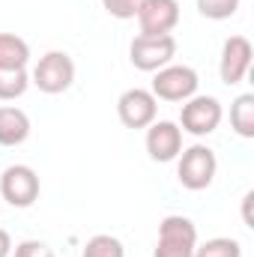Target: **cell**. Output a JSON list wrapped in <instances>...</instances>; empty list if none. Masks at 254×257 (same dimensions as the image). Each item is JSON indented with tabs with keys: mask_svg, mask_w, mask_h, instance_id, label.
<instances>
[{
	"mask_svg": "<svg viewBox=\"0 0 254 257\" xmlns=\"http://www.w3.org/2000/svg\"><path fill=\"white\" fill-rule=\"evenodd\" d=\"M218 174V156L206 144H191L177 156V180L189 192H203Z\"/></svg>",
	"mask_w": 254,
	"mask_h": 257,
	"instance_id": "cell-1",
	"label": "cell"
},
{
	"mask_svg": "<svg viewBox=\"0 0 254 257\" xmlns=\"http://www.w3.org/2000/svg\"><path fill=\"white\" fill-rule=\"evenodd\" d=\"M30 84L45 96H60L75 84V60L66 51H48L30 69Z\"/></svg>",
	"mask_w": 254,
	"mask_h": 257,
	"instance_id": "cell-2",
	"label": "cell"
},
{
	"mask_svg": "<svg viewBox=\"0 0 254 257\" xmlns=\"http://www.w3.org/2000/svg\"><path fill=\"white\" fill-rule=\"evenodd\" d=\"M197 227L186 215H165L159 224V239L153 257H194Z\"/></svg>",
	"mask_w": 254,
	"mask_h": 257,
	"instance_id": "cell-3",
	"label": "cell"
},
{
	"mask_svg": "<svg viewBox=\"0 0 254 257\" xmlns=\"http://www.w3.org/2000/svg\"><path fill=\"white\" fill-rule=\"evenodd\" d=\"M200 75L186 63H168L165 69L153 72V87L150 93L162 102H186L197 93Z\"/></svg>",
	"mask_w": 254,
	"mask_h": 257,
	"instance_id": "cell-4",
	"label": "cell"
},
{
	"mask_svg": "<svg viewBox=\"0 0 254 257\" xmlns=\"http://www.w3.org/2000/svg\"><path fill=\"white\" fill-rule=\"evenodd\" d=\"M224 120V108L215 96H200L194 93L191 99L183 102V111H180V128L191 135V138H206L212 135L215 128L221 126Z\"/></svg>",
	"mask_w": 254,
	"mask_h": 257,
	"instance_id": "cell-5",
	"label": "cell"
},
{
	"mask_svg": "<svg viewBox=\"0 0 254 257\" xmlns=\"http://www.w3.org/2000/svg\"><path fill=\"white\" fill-rule=\"evenodd\" d=\"M177 48L180 45H177L174 33H168V36H141L138 33L129 45V60L138 72H159L168 63H174Z\"/></svg>",
	"mask_w": 254,
	"mask_h": 257,
	"instance_id": "cell-6",
	"label": "cell"
},
{
	"mask_svg": "<svg viewBox=\"0 0 254 257\" xmlns=\"http://www.w3.org/2000/svg\"><path fill=\"white\" fill-rule=\"evenodd\" d=\"M39 174L30 165H9L0 174V200H6L15 209H27L39 200Z\"/></svg>",
	"mask_w": 254,
	"mask_h": 257,
	"instance_id": "cell-7",
	"label": "cell"
},
{
	"mask_svg": "<svg viewBox=\"0 0 254 257\" xmlns=\"http://www.w3.org/2000/svg\"><path fill=\"white\" fill-rule=\"evenodd\" d=\"M117 117L126 128H147L159 117V99L144 87H129L117 99Z\"/></svg>",
	"mask_w": 254,
	"mask_h": 257,
	"instance_id": "cell-8",
	"label": "cell"
},
{
	"mask_svg": "<svg viewBox=\"0 0 254 257\" xmlns=\"http://www.w3.org/2000/svg\"><path fill=\"white\" fill-rule=\"evenodd\" d=\"M147 156L159 165L177 162V156L183 153V128L174 120H156L147 126V138H144Z\"/></svg>",
	"mask_w": 254,
	"mask_h": 257,
	"instance_id": "cell-9",
	"label": "cell"
},
{
	"mask_svg": "<svg viewBox=\"0 0 254 257\" xmlns=\"http://www.w3.org/2000/svg\"><path fill=\"white\" fill-rule=\"evenodd\" d=\"M251 57H254V48L245 36H227L224 45H221V57H218L221 84H227V87L242 84L245 75L251 72Z\"/></svg>",
	"mask_w": 254,
	"mask_h": 257,
	"instance_id": "cell-10",
	"label": "cell"
},
{
	"mask_svg": "<svg viewBox=\"0 0 254 257\" xmlns=\"http://www.w3.org/2000/svg\"><path fill=\"white\" fill-rule=\"evenodd\" d=\"M135 18L141 36H168L180 24V0H144Z\"/></svg>",
	"mask_w": 254,
	"mask_h": 257,
	"instance_id": "cell-11",
	"label": "cell"
},
{
	"mask_svg": "<svg viewBox=\"0 0 254 257\" xmlns=\"http://www.w3.org/2000/svg\"><path fill=\"white\" fill-rule=\"evenodd\" d=\"M30 138V117L15 105H0V147H21Z\"/></svg>",
	"mask_w": 254,
	"mask_h": 257,
	"instance_id": "cell-12",
	"label": "cell"
},
{
	"mask_svg": "<svg viewBox=\"0 0 254 257\" xmlns=\"http://www.w3.org/2000/svg\"><path fill=\"white\" fill-rule=\"evenodd\" d=\"M27 63H30V45L15 33H0V72L27 69Z\"/></svg>",
	"mask_w": 254,
	"mask_h": 257,
	"instance_id": "cell-13",
	"label": "cell"
},
{
	"mask_svg": "<svg viewBox=\"0 0 254 257\" xmlns=\"http://www.w3.org/2000/svg\"><path fill=\"white\" fill-rule=\"evenodd\" d=\"M230 128L239 138H254V93H239L230 102Z\"/></svg>",
	"mask_w": 254,
	"mask_h": 257,
	"instance_id": "cell-14",
	"label": "cell"
},
{
	"mask_svg": "<svg viewBox=\"0 0 254 257\" xmlns=\"http://www.w3.org/2000/svg\"><path fill=\"white\" fill-rule=\"evenodd\" d=\"M30 90V72L27 69H9L0 72V102H15Z\"/></svg>",
	"mask_w": 254,
	"mask_h": 257,
	"instance_id": "cell-15",
	"label": "cell"
},
{
	"mask_svg": "<svg viewBox=\"0 0 254 257\" xmlns=\"http://www.w3.org/2000/svg\"><path fill=\"white\" fill-rule=\"evenodd\" d=\"M81 257H126V248L117 236L111 233H96L84 242V251Z\"/></svg>",
	"mask_w": 254,
	"mask_h": 257,
	"instance_id": "cell-16",
	"label": "cell"
},
{
	"mask_svg": "<svg viewBox=\"0 0 254 257\" xmlns=\"http://www.w3.org/2000/svg\"><path fill=\"white\" fill-rule=\"evenodd\" d=\"M194 257H242V245L233 236H212L206 242H197Z\"/></svg>",
	"mask_w": 254,
	"mask_h": 257,
	"instance_id": "cell-17",
	"label": "cell"
},
{
	"mask_svg": "<svg viewBox=\"0 0 254 257\" xmlns=\"http://www.w3.org/2000/svg\"><path fill=\"white\" fill-rule=\"evenodd\" d=\"M239 3L242 0H194L197 12L203 18H209V21H227V18H233L236 9H239Z\"/></svg>",
	"mask_w": 254,
	"mask_h": 257,
	"instance_id": "cell-18",
	"label": "cell"
},
{
	"mask_svg": "<svg viewBox=\"0 0 254 257\" xmlns=\"http://www.w3.org/2000/svg\"><path fill=\"white\" fill-rule=\"evenodd\" d=\"M141 3H144V0H102V9H105L111 18H117V21H132V18L138 15Z\"/></svg>",
	"mask_w": 254,
	"mask_h": 257,
	"instance_id": "cell-19",
	"label": "cell"
},
{
	"mask_svg": "<svg viewBox=\"0 0 254 257\" xmlns=\"http://www.w3.org/2000/svg\"><path fill=\"white\" fill-rule=\"evenodd\" d=\"M12 257H57L51 245L39 242V239H21L15 248H12Z\"/></svg>",
	"mask_w": 254,
	"mask_h": 257,
	"instance_id": "cell-20",
	"label": "cell"
},
{
	"mask_svg": "<svg viewBox=\"0 0 254 257\" xmlns=\"http://www.w3.org/2000/svg\"><path fill=\"white\" fill-rule=\"evenodd\" d=\"M12 236H9V230H3L0 227V257H12Z\"/></svg>",
	"mask_w": 254,
	"mask_h": 257,
	"instance_id": "cell-21",
	"label": "cell"
}]
</instances>
